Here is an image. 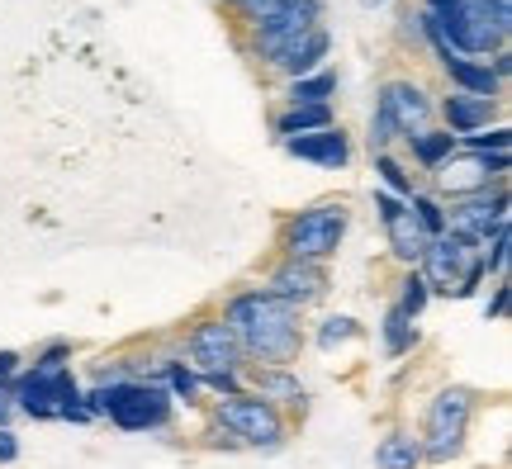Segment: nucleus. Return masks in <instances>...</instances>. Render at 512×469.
I'll use <instances>...</instances> for the list:
<instances>
[{
  "label": "nucleus",
  "instance_id": "obj_1",
  "mask_svg": "<svg viewBox=\"0 0 512 469\" xmlns=\"http://www.w3.org/2000/svg\"><path fill=\"white\" fill-rule=\"evenodd\" d=\"M223 323L233 332L238 351L256 356V361L285 365L299 351V308H290L285 299H275V294H261V289L238 294L228 304V313H223Z\"/></svg>",
  "mask_w": 512,
  "mask_h": 469
},
{
  "label": "nucleus",
  "instance_id": "obj_2",
  "mask_svg": "<svg viewBox=\"0 0 512 469\" xmlns=\"http://www.w3.org/2000/svg\"><path fill=\"white\" fill-rule=\"evenodd\" d=\"M62 346H53L43 361L29 370V375L19 379V384H10L15 389V408L19 413H29V417H67V422H86V394L76 389V379L72 370L62 365Z\"/></svg>",
  "mask_w": 512,
  "mask_h": 469
},
{
  "label": "nucleus",
  "instance_id": "obj_3",
  "mask_svg": "<svg viewBox=\"0 0 512 469\" xmlns=\"http://www.w3.org/2000/svg\"><path fill=\"white\" fill-rule=\"evenodd\" d=\"M432 19H437L441 38L460 57L494 53L512 34V0H456L446 15H432Z\"/></svg>",
  "mask_w": 512,
  "mask_h": 469
},
{
  "label": "nucleus",
  "instance_id": "obj_4",
  "mask_svg": "<svg viewBox=\"0 0 512 469\" xmlns=\"http://www.w3.org/2000/svg\"><path fill=\"white\" fill-rule=\"evenodd\" d=\"M86 413L110 417L124 432H152L171 417V398L162 384H138V379H110L86 394Z\"/></svg>",
  "mask_w": 512,
  "mask_h": 469
},
{
  "label": "nucleus",
  "instance_id": "obj_5",
  "mask_svg": "<svg viewBox=\"0 0 512 469\" xmlns=\"http://www.w3.org/2000/svg\"><path fill=\"white\" fill-rule=\"evenodd\" d=\"M422 280H427V289H441V294L465 299V294L484 280V252L456 233L432 237L427 252H422Z\"/></svg>",
  "mask_w": 512,
  "mask_h": 469
},
{
  "label": "nucleus",
  "instance_id": "obj_6",
  "mask_svg": "<svg viewBox=\"0 0 512 469\" xmlns=\"http://www.w3.org/2000/svg\"><path fill=\"white\" fill-rule=\"evenodd\" d=\"M470 413H475V403L465 389H441L432 398V408H427V427H422V460H451L460 455L465 446V432H470Z\"/></svg>",
  "mask_w": 512,
  "mask_h": 469
},
{
  "label": "nucleus",
  "instance_id": "obj_7",
  "mask_svg": "<svg viewBox=\"0 0 512 469\" xmlns=\"http://www.w3.org/2000/svg\"><path fill=\"white\" fill-rule=\"evenodd\" d=\"M342 237H347V209L342 204H318V209H304L290 223L285 247H290L294 261H323V256L342 247Z\"/></svg>",
  "mask_w": 512,
  "mask_h": 469
},
{
  "label": "nucleus",
  "instance_id": "obj_8",
  "mask_svg": "<svg viewBox=\"0 0 512 469\" xmlns=\"http://www.w3.org/2000/svg\"><path fill=\"white\" fill-rule=\"evenodd\" d=\"M219 427H228L238 446H261V451H275L285 441V422H280V413H275L266 398H247V394L223 398Z\"/></svg>",
  "mask_w": 512,
  "mask_h": 469
},
{
  "label": "nucleus",
  "instance_id": "obj_9",
  "mask_svg": "<svg viewBox=\"0 0 512 469\" xmlns=\"http://www.w3.org/2000/svg\"><path fill=\"white\" fill-rule=\"evenodd\" d=\"M508 223V195H489V190H479V195H465L460 204L446 209V233L465 237V242H475L484 247V237L503 228Z\"/></svg>",
  "mask_w": 512,
  "mask_h": 469
},
{
  "label": "nucleus",
  "instance_id": "obj_10",
  "mask_svg": "<svg viewBox=\"0 0 512 469\" xmlns=\"http://www.w3.org/2000/svg\"><path fill=\"white\" fill-rule=\"evenodd\" d=\"M318 15H323V5H318V0H299V5H290L285 15H275L271 24H261V29H256V53L266 57V62H280L299 38L309 34V29H318Z\"/></svg>",
  "mask_w": 512,
  "mask_h": 469
},
{
  "label": "nucleus",
  "instance_id": "obj_11",
  "mask_svg": "<svg viewBox=\"0 0 512 469\" xmlns=\"http://www.w3.org/2000/svg\"><path fill=\"white\" fill-rule=\"evenodd\" d=\"M238 361L242 351L238 342H233V332H228V323H200L195 332H190V365L200 370L204 379L209 375H238Z\"/></svg>",
  "mask_w": 512,
  "mask_h": 469
},
{
  "label": "nucleus",
  "instance_id": "obj_12",
  "mask_svg": "<svg viewBox=\"0 0 512 469\" xmlns=\"http://www.w3.org/2000/svg\"><path fill=\"white\" fill-rule=\"evenodd\" d=\"M375 209H380L384 228H389V247H394V256H399V261H422V252H427V242H432V237L422 233V223L413 218L408 199L380 190V195H375Z\"/></svg>",
  "mask_w": 512,
  "mask_h": 469
},
{
  "label": "nucleus",
  "instance_id": "obj_13",
  "mask_svg": "<svg viewBox=\"0 0 512 469\" xmlns=\"http://www.w3.org/2000/svg\"><path fill=\"white\" fill-rule=\"evenodd\" d=\"M380 114L394 124L399 138H413V133H422L427 119H432V100H427V91L413 86V81H389L380 95Z\"/></svg>",
  "mask_w": 512,
  "mask_h": 469
},
{
  "label": "nucleus",
  "instance_id": "obj_14",
  "mask_svg": "<svg viewBox=\"0 0 512 469\" xmlns=\"http://www.w3.org/2000/svg\"><path fill=\"white\" fill-rule=\"evenodd\" d=\"M323 289H328V275H323V266H318V261H294V256H290L285 266H275L271 289H266V294L285 299L290 308H304V304H313Z\"/></svg>",
  "mask_w": 512,
  "mask_h": 469
},
{
  "label": "nucleus",
  "instance_id": "obj_15",
  "mask_svg": "<svg viewBox=\"0 0 512 469\" xmlns=\"http://www.w3.org/2000/svg\"><path fill=\"white\" fill-rule=\"evenodd\" d=\"M508 171V157H460V162L437 166V185L446 195H479L489 190V176H503Z\"/></svg>",
  "mask_w": 512,
  "mask_h": 469
},
{
  "label": "nucleus",
  "instance_id": "obj_16",
  "mask_svg": "<svg viewBox=\"0 0 512 469\" xmlns=\"http://www.w3.org/2000/svg\"><path fill=\"white\" fill-rule=\"evenodd\" d=\"M285 147H290V157H299V162H313V166H347L351 157V143L342 128H318V133H299V138H285Z\"/></svg>",
  "mask_w": 512,
  "mask_h": 469
},
{
  "label": "nucleus",
  "instance_id": "obj_17",
  "mask_svg": "<svg viewBox=\"0 0 512 469\" xmlns=\"http://www.w3.org/2000/svg\"><path fill=\"white\" fill-rule=\"evenodd\" d=\"M489 119H494V100H484V95H451V100H446V124H451V138H456V133H465V138H470V133H479V128L489 124Z\"/></svg>",
  "mask_w": 512,
  "mask_h": 469
},
{
  "label": "nucleus",
  "instance_id": "obj_18",
  "mask_svg": "<svg viewBox=\"0 0 512 469\" xmlns=\"http://www.w3.org/2000/svg\"><path fill=\"white\" fill-rule=\"evenodd\" d=\"M328 48H332V38H328V29L318 24V29H309V34L299 38V43H294V48L280 57L275 67H280V72H290L294 81H299V76H309L313 67H318V62L328 57Z\"/></svg>",
  "mask_w": 512,
  "mask_h": 469
},
{
  "label": "nucleus",
  "instance_id": "obj_19",
  "mask_svg": "<svg viewBox=\"0 0 512 469\" xmlns=\"http://www.w3.org/2000/svg\"><path fill=\"white\" fill-rule=\"evenodd\" d=\"M375 465L380 469H418L422 465V446H418V436H408V432H389L375 446Z\"/></svg>",
  "mask_w": 512,
  "mask_h": 469
},
{
  "label": "nucleus",
  "instance_id": "obj_20",
  "mask_svg": "<svg viewBox=\"0 0 512 469\" xmlns=\"http://www.w3.org/2000/svg\"><path fill=\"white\" fill-rule=\"evenodd\" d=\"M280 133L285 138H299V133H318V128H332V109L328 105H294L290 114H280Z\"/></svg>",
  "mask_w": 512,
  "mask_h": 469
},
{
  "label": "nucleus",
  "instance_id": "obj_21",
  "mask_svg": "<svg viewBox=\"0 0 512 469\" xmlns=\"http://www.w3.org/2000/svg\"><path fill=\"white\" fill-rule=\"evenodd\" d=\"M408 143H413V157H418V162L427 166V171H437V166L446 162V157H451L456 138H451V133H432V128H422V133H413Z\"/></svg>",
  "mask_w": 512,
  "mask_h": 469
},
{
  "label": "nucleus",
  "instance_id": "obj_22",
  "mask_svg": "<svg viewBox=\"0 0 512 469\" xmlns=\"http://www.w3.org/2000/svg\"><path fill=\"white\" fill-rule=\"evenodd\" d=\"M337 91V76L332 72H309V76H299L290 86V100L294 105H328V95Z\"/></svg>",
  "mask_w": 512,
  "mask_h": 469
},
{
  "label": "nucleus",
  "instance_id": "obj_23",
  "mask_svg": "<svg viewBox=\"0 0 512 469\" xmlns=\"http://www.w3.org/2000/svg\"><path fill=\"white\" fill-rule=\"evenodd\" d=\"M256 389L261 398H280V403H304V384L290 375H280V370H261L256 375Z\"/></svg>",
  "mask_w": 512,
  "mask_h": 469
},
{
  "label": "nucleus",
  "instance_id": "obj_24",
  "mask_svg": "<svg viewBox=\"0 0 512 469\" xmlns=\"http://www.w3.org/2000/svg\"><path fill=\"white\" fill-rule=\"evenodd\" d=\"M408 209H413V218L422 223V233H427V237L446 233V209H441L437 199H427V195H418V190H413V195H408Z\"/></svg>",
  "mask_w": 512,
  "mask_h": 469
},
{
  "label": "nucleus",
  "instance_id": "obj_25",
  "mask_svg": "<svg viewBox=\"0 0 512 469\" xmlns=\"http://www.w3.org/2000/svg\"><path fill=\"white\" fill-rule=\"evenodd\" d=\"M384 346H389V356H403L413 346V323L403 318L399 308H389V318H384Z\"/></svg>",
  "mask_w": 512,
  "mask_h": 469
},
{
  "label": "nucleus",
  "instance_id": "obj_26",
  "mask_svg": "<svg viewBox=\"0 0 512 469\" xmlns=\"http://www.w3.org/2000/svg\"><path fill=\"white\" fill-rule=\"evenodd\" d=\"M427 294H432V289H427V280H422V275H408V280H403V294H399V313L403 318H408V323H413V318H418L422 308H427Z\"/></svg>",
  "mask_w": 512,
  "mask_h": 469
},
{
  "label": "nucleus",
  "instance_id": "obj_27",
  "mask_svg": "<svg viewBox=\"0 0 512 469\" xmlns=\"http://www.w3.org/2000/svg\"><path fill=\"white\" fill-rule=\"evenodd\" d=\"M290 5H299V0H242L238 10H242V19H247L252 29H261V24H271L275 15H285Z\"/></svg>",
  "mask_w": 512,
  "mask_h": 469
},
{
  "label": "nucleus",
  "instance_id": "obj_28",
  "mask_svg": "<svg viewBox=\"0 0 512 469\" xmlns=\"http://www.w3.org/2000/svg\"><path fill=\"white\" fill-rule=\"evenodd\" d=\"M375 171H380L384 176V185H389V195H399V199H408L413 195V181H408V171H403L399 162H394V157H375Z\"/></svg>",
  "mask_w": 512,
  "mask_h": 469
},
{
  "label": "nucleus",
  "instance_id": "obj_29",
  "mask_svg": "<svg viewBox=\"0 0 512 469\" xmlns=\"http://www.w3.org/2000/svg\"><path fill=\"white\" fill-rule=\"evenodd\" d=\"M166 379H171V394H181L185 403H190V398H195V389H200V379L190 375L185 365H171V370H166Z\"/></svg>",
  "mask_w": 512,
  "mask_h": 469
},
{
  "label": "nucleus",
  "instance_id": "obj_30",
  "mask_svg": "<svg viewBox=\"0 0 512 469\" xmlns=\"http://www.w3.org/2000/svg\"><path fill=\"white\" fill-rule=\"evenodd\" d=\"M347 337H356V323H351V318H332V323L318 332L323 346H337V342H347Z\"/></svg>",
  "mask_w": 512,
  "mask_h": 469
},
{
  "label": "nucleus",
  "instance_id": "obj_31",
  "mask_svg": "<svg viewBox=\"0 0 512 469\" xmlns=\"http://www.w3.org/2000/svg\"><path fill=\"white\" fill-rule=\"evenodd\" d=\"M19 455V441H15V432L10 427H0V465H10Z\"/></svg>",
  "mask_w": 512,
  "mask_h": 469
},
{
  "label": "nucleus",
  "instance_id": "obj_32",
  "mask_svg": "<svg viewBox=\"0 0 512 469\" xmlns=\"http://www.w3.org/2000/svg\"><path fill=\"white\" fill-rule=\"evenodd\" d=\"M10 413H15V389H10V384H0V427L10 422Z\"/></svg>",
  "mask_w": 512,
  "mask_h": 469
},
{
  "label": "nucleus",
  "instance_id": "obj_33",
  "mask_svg": "<svg viewBox=\"0 0 512 469\" xmlns=\"http://www.w3.org/2000/svg\"><path fill=\"white\" fill-rule=\"evenodd\" d=\"M15 370H19V361L10 356V351H0V384H10V379H15Z\"/></svg>",
  "mask_w": 512,
  "mask_h": 469
},
{
  "label": "nucleus",
  "instance_id": "obj_34",
  "mask_svg": "<svg viewBox=\"0 0 512 469\" xmlns=\"http://www.w3.org/2000/svg\"><path fill=\"white\" fill-rule=\"evenodd\" d=\"M451 5H456V0H427V15H446Z\"/></svg>",
  "mask_w": 512,
  "mask_h": 469
},
{
  "label": "nucleus",
  "instance_id": "obj_35",
  "mask_svg": "<svg viewBox=\"0 0 512 469\" xmlns=\"http://www.w3.org/2000/svg\"><path fill=\"white\" fill-rule=\"evenodd\" d=\"M503 299H508V289L498 285V294H494V304H489V318H498V313H503Z\"/></svg>",
  "mask_w": 512,
  "mask_h": 469
},
{
  "label": "nucleus",
  "instance_id": "obj_36",
  "mask_svg": "<svg viewBox=\"0 0 512 469\" xmlns=\"http://www.w3.org/2000/svg\"><path fill=\"white\" fill-rule=\"evenodd\" d=\"M233 5H242V0H233Z\"/></svg>",
  "mask_w": 512,
  "mask_h": 469
}]
</instances>
